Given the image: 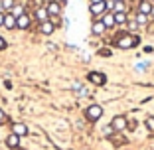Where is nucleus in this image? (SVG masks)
Wrapping results in <instances>:
<instances>
[{
    "instance_id": "5",
    "label": "nucleus",
    "mask_w": 154,
    "mask_h": 150,
    "mask_svg": "<svg viewBox=\"0 0 154 150\" xmlns=\"http://www.w3.org/2000/svg\"><path fill=\"white\" fill-rule=\"evenodd\" d=\"M45 10H48V14L54 16V18H59V16H61V4H59L57 0H50V2L45 4Z\"/></svg>"
},
{
    "instance_id": "4",
    "label": "nucleus",
    "mask_w": 154,
    "mask_h": 150,
    "mask_svg": "<svg viewBox=\"0 0 154 150\" xmlns=\"http://www.w3.org/2000/svg\"><path fill=\"white\" fill-rule=\"evenodd\" d=\"M127 124H128V121H127L125 115H117V117H113V121H111V128H113L115 132L117 130H125Z\"/></svg>"
},
{
    "instance_id": "30",
    "label": "nucleus",
    "mask_w": 154,
    "mask_h": 150,
    "mask_svg": "<svg viewBox=\"0 0 154 150\" xmlns=\"http://www.w3.org/2000/svg\"><path fill=\"white\" fill-rule=\"evenodd\" d=\"M131 2H138V0H131Z\"/></svg>"
},
{
    "instance_id": "10",
    "label": "nucleus",
    "mask_w": 154,
    "mask_h": 150,
    "mask_svg": "<svg viewBox=\"0 0 154 150\" xmlns=\"http://www.w3.org/2000/svg\"><path fill=\"white\" fill-rule=\"evenodd\" d=\"M6 146H8L10 150H18L20 148V136L14 134V132H10L8 136H6Z\"/></svg>"
},
{
    "instance_id": "29",
    "label": "nucleus",
    "mask_w": 154,
    "mask_h": 150,
    "mask_svg": "<svg viewBox=\"0 0 154 150\" xmlns=\"http://www.w3.org/2000/svg\"><path fill=\"white\" fill-rule=\"evenodd\" d=\"M113 2H122V0H113Z\"/></svg>"
},
{
    "instance_id": "6",
    "label": "nucleus",
    "mask_w": 154,
    "mask_h": 150,
    "mask_svg": "<svg viewBox=\"0 0 154 150\" xmlns=\"http://www.w3.org/2000/svg\"><path fill=\"white\" fill-rule=\"evenodd\" d=\"M30 24H32V16H30L28 12H24L22 16L16 18V30H28Z\"/></svg>"
},
{
    "instance_id": "26",
    "label": "nucleus",
    "mask_w": 154,
    "mask_h": 150,
    "mask_svg": "<svg viewBox=\"0 0 154 150\" xmlns=\"http://www.w3.org/2000/svg\"><path fill=\"white\" fill-rule=\"evenodd\" d=\"M0 26H4V12H0Z\"/></svg>"
},
{
    "instance_id": "17",
    "label": "nucleus",
    "mask_w": 154,
    "mask_h": 150,
    "mask_svg": "<svg viewBox=\"0 0 154 150\" xmlns=\"http://www.w3.org/2000/svg\"><path fill=\"white\" fill-rule=\"evenodd\" d=\"M0 2H2V10H4V12H10V10L16 6V0H0Z\"/></svg>"
},
{
    "instance_id": "1",
    "label": "nucleus",
    "mask_w": 154,
    "mask_h": 150,
    "mask_svg": "<svg viewBox=\"0 0 154 150\" xmlns=\"http://www.w3.org/2000/svg\"><path fill=\"white\" fill-rule=\"evenodd\" d=\"M138 44H140V36H136V34H132V32H125L115 40V46L121 47V50H132V47H136Z\"/></svg>"
},
{
    "instance_id": "25",
    "label": "nucleus",
    "mask_w": 154,
    "mask_h": 150,
    "mask_svg": "<svg viewBox=\"0 0 154 150\" xmlns=\"http://www.w3.org/2000/svg\"><path fill=\"white\" fill-rule=\"evenodd\" d=\"M127 24H128V28H131V30H136V28H138L136 20H131V22H127Z\"/></svg>"
},
{
    "instance_id": "33",
    "label": "nucleus",
    "mask_w": 154,
    "mask_h": 150,
    "mask_svg": "<svg viewBox=\"0 0 154 150\" xmlns=\"http://www.w3.org/2000/svg\"><path fill=\"white\" fill-rule=\"evenodd\" d=\"M150 2H152V0H150Z\"/></svg>"
},
{
    "instance_id": "19",
    "label": "nucleus",
    "mask_w": 154,
    "mask_h": 150,
    "mask_svg": "<svg viewBox=\"0 0 154 150\" xmlns=\"http://www.w3.org/2000/svg\"><path fill=\"white\" fill-rule=\"evenodd\" d=\"M113 12H127V4H125V0L122 2H115V10Z\"/></svg>"
},
{
    "instance_id": "11",
    "label": "nucleus",
    "mask_w": 154,
    "mask_h": 150,
    "mask_svg": "<svg viewBox=\"0 0 154 150\" xmlns=\"http://www.w3.org/2000/svg\"><path fill=\"white\" fill-rule=\"evenodd\" d=\"M34 18L38 20V22H45V20H50V14H48V10H45V6H40V8L34 10Z\"/></svg>"
},
{
    "instance_id": "23",
    "label": "nucleus",
    "mask_w": 154,
    "mask_h": 150,
    "mask_svg": "<svg viewBox=\"0 0 154 150\" xmlns=\"http://www.w3.org/2000/svg\"><path fill=\"white\" fill-rule=\"evenodd\" d=\"M6 121H8V117H6V113H4V111L0 109V124H4Z\"/></svg>"
},
{
    "instance_id": "21",
    "label": "nucleus",
    "mask_w": 154,
    "mask_h": 150,
    "mask_svg": "<svg viewBox=\"0 0 154 150\" xmlns=\"http://www.w3.org/2000/svg\"><path fill=\"white\" fill-rule=\"evenodd\" d=\"M10 12H12L14 16H16V18H18V16H22V14H24V8H22V6H18V4H16V6H14L12 10H10Z\"/></svg>"
},
{
    "instance_id": "32",
    "label": "nucleus",
    "mask_w": 154,
    "mask_h": 150,
    "mask_svg": "<svg viewBox=\"0 0 154 150\" xmlns=\"http://www.w3.org/2000/svg\"><path fill=\"white\" fill-rule=\"evenodd\" d=\"M152 4H154V0H152Z\"/></svg>"
},
{
    "instance_id": "2",
    "label": "nucleus",
    "mask_w": 154,
    "mask_h": 150,
    "mask_svg": "<svg viewBox=\"0 0 154 150\" xmlns=\"http://www.w3.org/2000/svg\"><path fill=\"white\" fill-rule=\"evenodd\" d=\"M101 117H103V107H101V105L93 103V105H89V107L85 109V118L89 121V123H97Z\"/></svg>"
},
{
    "instance_id": "9",
    "label": "nucleus",
    "mask_w": 154,
    "mask_h": 150,
    "mask_svg": "<svg viewBox=\"0 0 154 150\" xmlns=\"http://www.w3.org/2000/svg\"><path fill=\"white\" fill-rule=\"evenodd\" d=\"M55 28H57V26H55L51 20H45V22H42V24H40V28H38V30H40L44 36H51V34L55 32Z\"/></svg>"
},
{
    "instance_id": "18",
    "label": "nucleus",
    "mask_w": 154,
    "mask_h": 150,
    "mask_svg": "<svg viewBox=\"0 0 154 150\" xmlns=\"http://www.w3.org/2000/svg\"><path fill=\"white\" fill-rule=\"evenodd\" d=\"M148 18H150V16H144V14H138V12H136V16H134V20H136V24H138V26L148 24Z\"/></svg>"
},
{
    "instance_id": "16",
    "label": "nucleus",
    "mask_w": 154,
    "mask_h": 150,
    "mask_svg": "<svg viewBox=\"0 0 154 150\" xmlns=\"http://www.w3.org/2000/svg\"><path fill=\"white\" fill-rule=\"evenodd\" d=\"M115 14V24L117 26H125L128 22V12H113Z\"/></svg>"
},
{
    "instance_id": "14",
    "label": "nucleus",
    "mask_w": 154,
    "mask_h": 150,
    "mask_svg": "<svg viewBox=\"0 0 154 150\" xmlns=\"http://www.w3.org/2000/svg\"><path fill=\"white\" fill-rule=\"evenodd\" d=\"M12 132H14V134H18V136L22 138V136H26V134H28V127L24 123H14L12 124Z\"/></svg>"
},
{
    "instance_id": "24",
    "label": "nucleus",
    "mask_w": 154,
    "mask_h": 150,
    "mask_svg": "<svg viewBox=\"0 0 154 150\" xmlns=\"http://www.w3.org/2000/svg\"><path fill=\"white\" fill-rule=\"evenodd\" d=\"M6 47H8V44H6V40H4V38L0 36V51H4Z\"/></svg>"
},
{
    "instance_id": "27",
    "label": "nucleus",
    "mask_w": 154,
    "mask_h": 150,
    "mask_svg": "<svg viewBox=\"0 0 154 150\" xmlns=\"http://www.w3.org/2000/svg\"><path fill=\"white\" fill-rule=\"evenodd\" d=\"M91 2H105V0H91Z\"/></svg>"
},
{
    "instance_id": "31",
    "label": "nucleus",
    "mask_w": 154,
    "mask_h": 150,
    "mask_svg": "<svg viewBox=\"0 0 154 150\" xmlns=\"http://www.w3.org/2000/svg\"><path fill=\"white\" fill-rule=\"evenodd\" d=\"M18 150H24V148H18Z\"/></svg>"
},
{
    "instance_id": "3",
    "label": "nucleus",
    "mask_w": 154,
    "mask_h": 150,
    "mask_svg": "<svg viewBox=\"0 0 154 150\" xmlns=\"http://www.w3.org/2000/svg\"><path fill=\"white\" fill-rule=\"evenodd\" d=\"M87 81L93 83V85H97V87L107 85V77H105L103 71H89L87 73Z\"/></svg>"
},
{
    "instance_id": "12",
    "label": "nucleus",
    "mask_w": 154,
    "mask_h": 150,
    "mask_svg": "<svg viewBox=\"0 0 154 150\" xmlns=\"http://www.w3.org/2000/svg\"><path fill=\"white\" fill-rule=\"evenodd\" d=\"M101 22L105 24V28H107V30H111V28L117 26V24H115V14L113 12H105L103 16H101Z\"/></svg>"
},
{
    "instance_id": "22",
    "label": "nucleus",
    "mask_w": 154,
    "mask_h": 150,
    "mask_svg": "<svg viewBox=\"0 0 154 150\" xmlns=\"http://www.w3.org/2000/svg\"><path fill=\"white\" fill-rule=\"evenodd\" d=\"M105 6H107V12H113L115 10V2L113 0H105Z\"/></svg>"
},
{
    "instance_id": "7",
    "label": "nucleus",
    "mask_w": 154,
    "mask_h": 150,
    "mask_svg": "<svg viewBox=\"0 0 154 150\" xmlns=\"http://www.w3.org/2000/svg\"><path fill=\"white\" fill-rule=\"evenodd\" d=\"M152 8H154V4L150 2V0H138L136 12H138V14H144V16H150V14H152Z\"/></svg>"
},
{
    "instance_id": "28",
    "label": "nucleus",
    "mask_w": 154,
    "mask_h": 150,
    "mask_svg": "<svg viewBox=\"0 0 154 150\" xmlns=\"http://www.w3.org/2000/svg\"><path fill=\"white\" fill-rule=\"evenodd\" d=\"M0 12H4V10H2V2H0Z\"/></svg>"
},
{
    "instance_id": "20",
    "label": "nucleus",
    "mask_w": 154,
    "mask_h": 150,
    "mask_svg": "<svg viewBox=\"0 0 154 150\" xmlns=\"http://www.w3.org/2000/svg\"><path fill=\"white\" fill-rule=\"evenodd\" d=\"M144 124H146V128H148V132H152V134H154V117H148Z\"/></svg>"
},
{
    "instance_id": "8",
    "label": "nucleus",
    "mask_w": 154,
    "mask_h": 150,
    "mask_svg": "<svg viewBox=\"0 0 154 150\" xmlns=\"http://www.w3.org/2000/svg\"><path fill=\"white\" fill-rule=\"evenodd\" d=\"M89 12L93 14V16H103V14L107 12V6H105V2H91Z\"/></svg>"
},
{
    "instance_id": "15",
    "label": "nucleus",
    "mask_w": 154,
    "mask_h": 150,
    "mask_svg": "<svg viewBox=\"0 0 154 150\" xmlns=\"http://www.w3.org/2000/svg\"><path fill=\"white\" fill-rule=\"evenodd\" d=\"M105 30H107V28H105V24L101 22V20H95V22H93V26H91V32H93V36H103Z\"/></svg>"
},
{
    "instance_id": "13",
    "label": "nucleus",
    "mask_w": 154,
    "mask_h": 150,
    "mask_svg": "<svg viewBox=\"0 0 154 150\" xmlns=\"http://www.w3.org/2000/svg\"><path fill=\"white\" fill-rule=\"evenodd\" d=\"M4 28L6 30H14L16 28V16L12 12H4Z\"/></svg>"
}]
</instances>
